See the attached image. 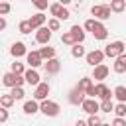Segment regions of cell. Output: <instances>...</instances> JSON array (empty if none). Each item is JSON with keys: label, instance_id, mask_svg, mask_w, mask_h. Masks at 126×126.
Masks as SVG:
<instances>
[{"label": "cell", "instance_id": "44dd1931", "mask_svg": "<svg viewBox=\"0 0 126 126\" xmlns=\"http://www.w3.org/2000/svg\"><path fill=\"white\" fill-rule=\"evenodd\" d=\"M69 32L75 35L77 43H83V41H85V37H87V32H85V28H83V26H73Z\"/></svg>", "mask_w": 126, "mask_h": 126}, {"label": "cell", "instance_id": "ba28073f", "mask_svg": "<svg viewBox=\"0 0 126 126\" xmlns=\"http://www.w3.org/2000/svg\"><path fill=\"white\" fill-rule=\"evenodd\" d=\"M81 108H83V112H87L89 116H93V114H96L98 110H100V104L96 102V98H85V102L81 104Z\"/></svg>", "mask_w": 126, "mask_h": 126}, {"label": "cell", "instance_id": "b9f144b4", "mask_svg": "<svg viewBox=\"0 0 126 126\" xmlns=\"http://www.w3.org/2000/svg\"><path fill=\"white\" fill-rule=\"evenodd\" d=\"M6 26H8V22H6V18L2 16V18H0V30H6Z\"/></svg>", "mask_w": 126, "mask_h": 126}, {"label": "cell", "instance_id": "4316f807", "mask_svg": "<svg viewBox=\"0 0 126 126\" xmlns=\"http://www.w3.org/2000/svg\"><path fill=\"white\" fill-rule=\"evenodd\" d=\"M14 102H16V98H14V96H12L10 93H8V94H2V96H0V106H2V108H10V106H12Z\"/></svg>", "mask_w": 126, "mask_h": 126}, {"label": "cell", "instance_id": "7bdbcfd3", "mask_svg": "<svg viewBox=\"0 0 126 126\" xmlns=\"http://www.w3.org/2000/svg\"><path fill=\"white\" fill-rule=\"evenodd\" d=\"M75 126H89V124H87V120H77Z\"/></svg>", "mask_w": 126, "mask_h": 126}, {"label": "cell", "instance_id": "8d00e7d4", "mask_svg": "<svg viewBox=\"0 0 126 126\" xmlns=\"http://www.w3.org/2000/svg\"><path fill=\"white\" fill-rule=\"evenodd\" d=\"M32 4H33L39 12H41V10H47V8L51 6V4H47V0H32Z\"/></svg>", "mask_w": 126, "mask_h": 126}, {"label": "cell", "instance_id": "d4e9b609", "mask_svg": "<svg viewBox=\"0 0 126 126\" xmlns=\"http://www.w3.org/2000/svg\"><path fill=\"white\" fill-rule=\"evenodd\" d=\"M124 8H126V0H110V10L114 14L124 12Z\"/></svg>", "mask_w": 126, "mask_h": 126}, {"label": "cell", "instance_id": "7c38bea8", "mask_svg": "<svg viewBox=\"0 0 126 126\" xmlns=\"http://www.w3.org/2000/svg\"><path fill=\"white\" fill-rule=\"evenodd\" d=\"M67 98H69V102H71V104H83V102H85V98H87V93L75 87V89L69 93V96H67Z\"/></svg>", "mask_w": 126, "mask_h": 126}, {"label": "cell", "instance_id": "3957f363", "mask_svg": "<svg viewBox=\"0 0 126 126\" xmlns=\"http://www.w3.org/2000/svg\"><path fill=\"white\" fill-rule=\"evenodd\" d=\"M91 14L94 16V20L104 22V20H108V18H110L112 10H110V4H96V6H93V8H91Z\"/></svg>", "mask_w": 126, "mask_h": 126}, {"label": "cell", "instance_id": "8fae6325", "mask_svg": "<svg viewBox=\"0 0 126 126\" xmlns=\"http://www.w3.org/2000/svg\"><path fill=\"white\" fill-rule=\"evenodd\" d=\"M108 73H110V69L102 63V65H96V67H93V79L94 81H98V83H102L106 77H108Z\"/></svg>", "mask_w": 126, "mask_h": 126}, {"label": "cell", "instance_id": "4dcf8cb0", "mask_svg": "<svg viewBox=\"0 0 126 126\" xmlns=\"http://www.w3.org/2000/svg\"><path fill=\"white\" fill-rule=\"evenodd\" d=\"M10 94H12L16 100H22V98L26 96V93H24V87H14V89L10 91Z\"/></svg>", "mask_w": 126, "mask_h": 126}, {"label": "cell", "instance_id": "f6af8a7d", "mask_svg": "<svg viewBox=\"0 0 126 126\" xmlns=\"http://www.w3.org/2000/svg\"><path fill=\"white\" fill-rule=\"evenodd\" d=\"M102 126H112V124H106V122H102Z\"/></svg>", "mask_w": 126, "mask_h": 126}, {"label": "cell", "instance_id": "ee69618b", "mask_svg": "<svg viewBox=\"0 0 126 126\" xmlns=\"http://www.w3.org/2000/svg\"><path fill=\"white\" fill-rule=\"evenodd\" d=\"M73 0H59V4H63V6H67V4H71Z\"/></svg>", "mask_w": 126, "mask_h": 126}, {"label": "cell", "instance_id": "30bf717a", "mask_svg": "<svg viewBox=\"0 0 126 126\" xmlns=\"http://www.w3.org/2000/svg\"><path fill=\"white\" fill-rule=\"evenodd\" d=\"M26 61H28V65H30L32 69H37L39 65L45 63L43 57H41V53H39V49H37V51H30V53L26 55Z\"/></svg>", "mask_w": 126, "mask_h": 126}, {"label": "cell", "instance_id": "6da1fadb", "mask_svg": "<svg viewBox=\"0 0 126 126\" xmlns=\"http://www.w3.org/2000/svg\"><path fill=\"white\" fill-rule=\"evenodd\" d=\"M122 53H126V43H124V41H120V39L110 41V43L104 47V55H106V57H110V59H116V57H120Z\"/></svg>", "mask_w": 126, "mask_h": 126}, {"label": "cell", "instance_id": "cb8c5ba5", "mask_svg": "<svg viewBox=\"0 0 126 126\" xmlns=\"http://www.w3.org/2000/svg\"><path fill=\"white\" fill-rule=\"evenodd\" d=\"M71 55H73L75 59H81V57H87V53H85V47H83V43H75V45L71 47Z\"/></svg>", "mask_w": 126, "mask_h": 126}, {"label": "cell", "instance_id": "5bb4252c", "mask_svg": "<svg viewBox=\"0 0 126 126\" xmlns=\"http://www.w3.org/2000/svg\"><path fill=\"white\" fill-rule=\"evenodd\" d=\"M10 53H12V57H24V55H28L30 51L26 49V43L24 41H16V43H12V47H10Z\"/></svg>", "mask_w": 126, "mask_h": 126}, {"label": "cell", "instance_id": "f546056e", "mask_svg": "<svg viewBox=\"0 0 126 126\" xmlns=\"http://www.w3.org/2000/svg\"><path fill=\"white\" fill-rule=\"evenodd\" d=\"M28 69L24 67V63H20V61H14L12 63V73H16V75H24Z\"/></svg>", "mask_w": 126, "mask_h": 126}, {"label": "cell", "instance_id": "83f0119b", "mask_svg": "<svg viewBox=\"0 0 126 126\" xmlns=\"http://www.w3.org/2000/svg\"><path fill=\"white\" fill-rule=\"evenodd\" d=\"M114 96H116L118 102H126V87L124 85H118L114 89Z\"/></svg>", "mask_w": 126, "mask_h": 126}, {"label": "cell", "instance_id": "8992f818", "mask_svg": "<svg viewBox=\"0 0 126 126\" xmlns=\"http://www.w3.org/2000/svg\"><path fill=\"white\" fill-rule=\"evenodd\" d=\"M104 49H93V51H89L87 53V63L91 65V67H96V65H102V61H104Z\"/></svg>", "mask_w": 126, "mask_h": 126}, {"label": "cell", "instance_id": "7402d4cb", "mask_svg": "<svg viewBox=\"0 0 126 126\" xmlns=\"http://www.w3.org/2000/svg\"><path fill=\"white\" fill-rule=\"evenodd\" d=\"M39 53H41L43 61H49V59H53V57H55V47H51V45L39 47Z\"/></svg>", "mask_w": 126, "mask_h": 126}, {"label": "cell", "instance_id": "60d3db41", "mask_svg": "<svg viewBox=\"0 0 126 126\" xmlns=\"http://www.w3.org/2000/svg\"><path fill=\"white\" fill-rule=\"evenodd\" d=\"M112 126H126V120L120 118V116H116V118L112 120Z\"/></svg>", "mask_w": 126, "mask_h": 126}, {"label": "cell", "instance_id": "d6a6232c", "mask_svg": "<svg viewBox=\"0 0 126 126\" xmlns=\"http://www.w3.org/2000/svg\"><path fill=\"white\" fill-rule=\"evenodd\" d=\"M114 114L120 116V118H124V116H126V102H118V104L114 106Z\"/></svg>", "mask_w": 126, "mask_h": 126}, {"label": "cell", "instance_id": "5b68a950", "mask_svg": "<svg viewBox=\"0 0 126 126\" xmlns=\"http://www.w3.org/2000/svg\"><path fill=\"white\" fill-rule=\"evenodd\" d=\"M49 14H51L53 18H57V20H69V18H71V14H69L67 6L59 4V2H55V4H51V6H49Z\"/></svg>", "mask_w": 126, "mask_h": 126}, {"label": "cell", "instance_id": "9c48e42d", "mask_svg": "<svg viewBox=\"0 0 126 126\" xmlns=\"http://www.w3.org/2000/svg\"><path fill=\"white\" fill-rule=\"evenodd\" d=\"M49 39H51V30H49L47 26L35 30V41H37V43H41V45H49Z\"/></svg>", "mask_w": 126, "mask_h": 126}, {"label": "cell", "instance_id": "ab89813d", "mask_svg": "<svg viewBox=\"0 0 126 126\" xmlns=\"http://www.w3.org/2000/svg\"><path fill=\"white\" fill-rule=\"evenodd\" d=\"M8 120V108H0V122L4 124Z\"/></svg>", "mask_w": 126, "mask_h": 126}, {"label": "cell", "instance_id": "d6986e66", "mask_svg": "<svg viewBox=\"0 0 126 126\" xmlns=\"http://www.w3.org/2000/svg\"><path fill=\"white\" fill-rule=\"evenodd\" d=\"M24 112H26L28 116H30V114L33 116L35 112H39V102H37L35 98H32V100H26V102H24Z\"/></svg>", "mask_w": 126, "mask_h": 126}, {"label": "cell", "instance_id": "ffe728a7", "mask_svg": "<svg viewBox=\"0 0 126 126\" xmlns=\"http://www.w3.org/2000/svg\"><path fill=\"white\" fill-rule=\"evenodd\" d=\"M112 69H114V73H126V53H122L120 57L114 59Z\"/></svg>", "mask_w": 126, "mask_h": 126}, {"label": "cell", "instance_id": "ac0fdd59", "mask_svg": "<svg viewBox=\"0 0 126 126\" xmlns=\"http://www.w3.org/2000/svg\"><path fill=\"white\" fill-rule=\"evenodd\" d=\"M93 35H94V39H106L108 37V30H106V26L102 24V22H96V28H94V32H93Z\"/></svg>", "mask_w": 126, "mask_h": 126}, {"label": "cell", "instance_id": "836d02e7", "mask_svg": "<svg viewBox=\"0 0 126 126\" xmlns=\"http://www.w3.org/2000/svg\"><path fill=\"white\" fill-rule=\"evenodd\" d=\"M47 28H49L51 32H57V30L61 28V22H59L57 18H49V20H47Z\"/></svg>", "mask_w": 126, "mask_h": 126}, {"label": "cell", "instance_id": "74e56055", "mask_svg": "<svg viewBox=\"0 0 126 126\" xmlns=\"http://www.w3.org/2000/svg\"><path fill=\"white\" fill-rule=\"evenodd\" d=\"M10 10H12V6H10L6 0H4V2H0V16H6Z\"/></svg>", "mask_w": 126, "mask_h": 126}, {"label": "cell", "instance_id": "4fadbf2b", "mask_svg": "<svg viewBox=\"0 0 126 126\" xmlns=\"http://www.w3.org/2000/svg\"><path fill=\"white\" fill-rule=\"evenodd\" d=\"M43 69H45L47 75H55V73L61 71V61H59L57 57H53V59H49V61L43 63Z\"/></svg>", "mask_w": 126, "mask_h": 126}, {"label": "cell", "instance_id": "603a6c76", "mask_svg": "<svg viewBox=\"0 0 126 126\" xmlns=\"http://www.w3.org/2000/svg\"><path fill=\"white\" fill-rule=\"evenodd\" d=\"M93 85H94V83H93V77H83V79H79V83H77L75 87L87 93V91H89V89H91Z\"/></svg>", "mask_w": 126, "mask_h": 126}, {"label": "cell", "instance_id": "e575fe53", "mask_svg": "<svg viewBox=\"0 0 126 126\" xmlns=\"http://www.w3.org/2000/svg\"><path fill=\"white\" fill-rule=\"evenodd\" d=\"M96 22H98V20L89 18V20L85 22V26H83V28H85V32H91V33H93V32H94V28H96Z\"/></svg>", "mask_w": 126, "mask_h": 126}, {"label": "cell", "instance_id": "277c9868", "mask_svg": "<svg viewBox=\"0 0 126 126\" xmlns=\"http://www.w3.org/2000/svg\"><path fill=\"white\" fill-rule=\"evenodd\" d=\"M59 110H61V106L55 102V100H41L39 102V112H43L45 116H49V118H53V116H57L59 114Z\"/></svg>", "mask_w": 126, "mask_h": 126}, {"label": "cell", "instance_id": "2e32d148", "mask_svg": "<svg viewBox=\"0 0 126 126\" xmlns=\"http://www.w3.org/2000/svg\"><path fill=\"white\" fill-rule=\"evenodd\" d=\"M45 22H47V18H45V14H43V12H37V14H33V16L30 18V24H32V28H33V30L43 28V26H45Z\"/></svg>", "mask_w": 126, "mask_h": 126}, {"label": "cell", "instance_id": "7a4b0ae2", "mask_svg": "<svg viewBox=\"0 0 126 126\" xmlns=\"http://www.w3.org/2000/svg\"><path fill=\"white\" fill-rule=\"evenodd\" d=\"M24 83H26V77H24V75H16V73H12V71L4 73V77H2V85H4V87H10V89L22 87Z\"/></svg>", "mask_w": 126, "mask_h": 126}, {"label": "cell", "instance_id": "f35d334b", "mask_svg": "<svg viewBox=\"0 0 126 126\" xmlns=\"http://www.w3.org/2000/svg\"><path fill=\"white\" fill-rule=\"evenodd\" d=\"M87 96H89V98H96V96H98V93H96V85H93V87L87 91Z\"/></svg>", "mask_w": 126, "mask_h": 126}, {"label": "cell", "instance_id": "52a82bcc", "mask_svg": "<svg viewBox=\"0 0 126 126\" xmlns=\"http://www.w3.org/2000/svg\"><path fill=\"white\" fill-rule=\"evenodd\" d=\"M49 91H51V87H49V83H39L37 87H35V91H33V98L37 100V102H41V100H47V94H49Z\"/></svg>", "mask_w": 126, "mask_h": 126}, {"label": "cell", "instance_id": "1f68e13d", "mask_svg": "<svg viewBox=\"0 0 126 126\" xmlns=\"http://www.w3.org/2000/svg\"><path fill=\"white\" fill-rule=\"evenodd\" d=\"M114 106H116V104H114L112 100H102V102H100V110H102V112H114Z\"/></svg>", "mask_w": 126, "mask_h": 126}, {"label": "cell", "instance_id": "484cf974", "mask_svg": "<svg viewBox=\"0 0 126 126\" xmlns=\"http://www.w3.org/2000/svg\"><path fill=\"white\" fill-rule=\"evenodd\" d=\"M18 32H20V33H24V35H28V33H32V32H33V28H32V24H30V20H22V22L18 24Z\"/></svg>", "mask_w": 126, "mask_h": 126}, {"label": "cell", "instance_id": "f1b7e54d", "mask_svg": "<svg viewBox=\"0 0 126 126\" xmlns=\"http://www.w3.org/2000/svg\"><path fill=\"white\" fill-rule=\"evenodd\" d=\"M61 41H63L65 45H71V47L77 43V39H75V35H73L71 32H65V33H61Z\"/></svg>", "mask_w": 126, "mask_h": 126}, {"label": "cell", "instance_id": "e0dca14e", "mask_svg": "<svg viewBox=\"0 0 126 126\" xmlns=\"http://www.w3.org/2000/svg\"><path fill=\"white\" fill-rule=\"evenodd\" d=\"M96 93H98V96L102 100H112V96H114V91H110L104 83H98L96 85Z\"/></svg>", "mask_w": 126, "mask_h": 126}, {"label": "cell", "instance_id": "d590c367", "mask_svg": "<svg viewBox=\"0 0 126 126\" xmlns=\"http://www.w3.org/2000/svg\"><path fill=\"white\" fill-rule=\"evenodd\" d=\"M87 124H89V126H102V120H100L98 114H93V116L87 118Z\"/></svg>", "mask_w": 126, "mask_h": 126}, {"label": "cell", "instance_id": "9a60e30c", "mask_svg": "<svg viewBox=\"0 0 126 126\" xmlns=\"http://www.w3.org/2000/svg\"><path fill=\"white\" fill-rule=\"evenodd\" d=\"M24 77H26V83L28 85H33V87H37L39 83H41V77H39V73H37V69H28L26 73H24Z\"/></svg>", "mask_w": 126, "mask_h": 126}]
</instances>
